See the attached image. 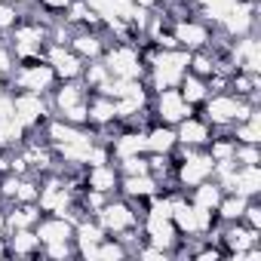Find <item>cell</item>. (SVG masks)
<instances>
[{
	"instance_id": "cell-43",
	"label": "cell",
	"mask_w": 261,
	"mask_h": 261,
	"mask_svg": "<svg viewBox=\"0 0 261 261\" xmlns=\"http://www.w3.org/2000/svg\"><path fill=\"white\" fill-rule=\"evenodd\" d=\"M10 108H13V105H10V101H0V120H4V117H7V114H10Z\"/></svg>"
},
{
	"instance_id": "cell-41",
	"label": "cell",
	"mask_w": 261,
	"mask_h": 261,
	"mask_svg": "<svg viewBox=\"0 0 261 261\" xmlns=\"http://www.w3.org/2000/svg\"><path fill=\"white\" fill-rule=\"evenodd\" d=\"M10 19H13V13H10V10H4V7H0V25H10Z\"/></svg>"
},
{
	"instance_id": "cell-42",
	"label": "cell",
	"mask_w": 261,
	"mask_h": 261,
	"mask_svg": "<svg viewBox=\"0 0 261 261\" xmlns=\"http://www.w3.org/2000/svg\"><path fill=\"white\" fill-rule=\"evenodd\" d=\"M89 77H92V80H95V83H101V80H105V71H101V68H95V71H92V74H89Z\"/></svg>"
},
{
	"instance_id": "cell-36",
	"label": "cell",
	"mask_w": 261,
	"mask_h": 261,
	"mask_svg": "<svg viewBox=\"0 0 261 261\" xmlns=\"http://www.w3.org/2000/svg\"><path fill=\"white\" fill-rule=\"evenodd\" d=\"M80 237H83V243H95V240H98V231H95V228H83Z\"/></svg>"
},
{
	"instance_id": "cell-8",
	"label": "cell",
	"mask_w": 261,
	"mask_h": 261,
	"mask_svg": "<svg viewBox=\"0 0 261 261\" xmlns=\"http://www.w3.org/2000/svg\"><path fill=\"white\" fill-rule=\"evenodd\" d=\"M258 188H261L258 169H246V172L237 178V191H240V194H252V191H258Z\"/></svg>"
},
{
	"instance_id": "cell-14",
	"label": "cell",
	"mask_w": 261,
	"mask_h": 261,
	"mask_svg": "<svg viewBox=\"0 0 261 261\" xmlns=\"http://www.w3.org/2000/svg\"><path fill=\"white\" fill-rule=\"evenodd\" d=\"M53 62H56V68H59L62 74H68V77H71V74H77V59H74V56H65L62 49L53 53Z\"/></svg>"
},
{
	"instance_id": "cell-35",
	"label": "cell",
	"mask_w": 261,
	"mask_h": 261,
	"mask_svg": "<svg viewBox=\"0 0 261 261\" xmlns=\"http://www.w3.org/2000/svg\"><path fill=\"white\" fill-rule=\"evenodd\" d=\"M65 111H68V117H71V120H83V117H86V111L77 108V105H71V108H65Z\"/></svg>"
},
{
	"instance_id": "cell-26",
	"label": "cell",
	"mask_w": 261,
	"mask_h": 261,
	"mask_svg": "<svg viewBox=\"0 0 261 261\" xmlns=\"http://www.w3.org/2000/svg\"><path fill=\"white\" fill-rule=\"evenodd\" d=\"M53 135L62 141V144H68V141H77V138H83V135H77V132H71V129H65V126H56L53 129Z\"/></svg>"
},
{
	"instance_id": "cell-25",
	"label": "cell",
	"mask_w": 261,
	"mask_h": 261,
	"mask_svg": "<svg viewBox=\"0 0 261 261\" xmlns=\"http://www.w3.org/2000/svg\"><path fill=\"white\" fill-rule=\"evenodd\" d=\"M197 200H200V206H215V200H218V191H215V188H200Z\"/></svg>"
},
{
	"instance_id": "cell-17",
	"label": "cell",
	"mask_w": 261,
	"mask_h": 261,
	"mask_svg": "<svg viewBox=\"0 0 261 261\" xmlns=\"http://www.w3.org/2000/svg\"><path fill=\"white\" fill-rule=\"evenodd\" d=\"M246 25H249V7H231V28L246 31Z\"/></svg>"
},
{
	"instance_id": "cell-24",
	"label": "cell",
	"mask_w": 261,
	"mask_h": 261,
	"mask_svg": "<svg viewBox=\"0 0 261 261\" xmlns=\"http://www.w3.org/2000/svg\"><path fill=\"white\" fill-rule=\"evenodd\" d=\"M129 191H132V194H151L154 184L147 181V178H132V181H129Z\"/></svg>"
},
{
	"instance_id": "cell-39",
	"label": "cell",
	"mask_w": 261,
	"mask_h": 261,
	"mask_svg": "<svg viewBox=\"0 0 261 261\" xmlns=\"http://www.w3.org/2000/svg\"><path fill=\"white\" fill-rule=\"evenodd\" d=\"M126 169H129V172H138V175H141V172H144V163H141V160H129V163H126Z\"/></svg>"
},
{
	"instance_id": "cell-9",
	"label": "cell",
	"mask_w": 261,
	"mask_h": 261,
	"mask_svg": "<svg viewBox=\"0 0 261 261\" xmlns=\"http://www.w3.org/2000/svg\"><path fill=\"white\" fill-rule=\"evenodd\" d=\"M22 83H25L28 89H40V86L49 83V71H46V68H34V71L22 74Z\"/></svg>"
},
{
	"instance_id": "cell-1",
	"label": "cell",
	"mask_w": 261,
	"mask_h": 261,
	"mask_svg": "<svg viewBox=\"0 0 261 261\" xmlns=\"http://www.w3.org/2000/svg\"><path fill=\"white\" fill-rule=\"evenodd\" d=\"M181 65H188V59H184V56H166V59L160 62V71H157V80H160V86H172V83L178 80V71H181Z\"/></svg>"
},
{
	"instance_id": "cell-5",
	"label": "cell",
	"mask_w": 261,
	"mask_h": 261,
	"mask_svg": "<svg viewBox=\"0 0 261 261\" xmlns=\"http://www.w3.org/2000/svg\"><path fill=\"white\" fill-rule=\"evenodd\" d=\"M147 225H151V234H154V240L163 246V243H169L172 240V228L166 225V215H151V221H147Z\"/></svg>"
},
{
	"instance_id": "cell-13",
	"label": "cell",
	"mask_w": 261,
	"mask_h": 261,
	"mask_svg": "<svg viewBox=\"0 0 261 261\" xmlns=\"http://www.w3.org/2000/svg\"><path fill=\"white\" fill-rule=\"evenodd\" d=\"M40 237L49 240V243H62L68 237V225H62V221H56V225H43L40 228Z\"/></svg>"
},
{
	"instance_id": "cell-37",
	"label": "cell",
	"mask_w": 261,
	"mask_h": 261,
	"mask_svg": "<svg viewBox=\"0 0 261 261\" xmlns=\"http://www.w3.org/2000/svg\"><path fill=\"white\" fill-rule=\"evenodd\" d=\"M16 194H19L22 200H31V197H34V188H31V184H19V188H16Z\"/></svg>"
},
{
	"instance_id": "cell-6",
	"label": "cell",
	"mask_w": 261,
	"mask_h": 261,
	"mask_svg": "<svg viewBox=\"0 0 261 261\" xmlns=\"http://www.w3.org/2000/svg\"><path fill=\"white\" fill-rule=\"evenodd\" d=\"M160 111H163L166 120H178V117L184 114V105H181V98H178L175 92H166L163 101H160Z\"/></svg>"
},
{
	"instance_id": "cell-16",
	"label": "cell",
	"mask_w": 261,
	"mask_h": 261,
	"mask_svg": "<svg viewBox=\"0 0 261 261\" xmlns=\"http://www.w3.org/2000/svg\"><path fill=\"white\" fill-rule=\"evenodd\" d=\"M178 37L188 46H194V43H200V40H206V34H203V28H197V25H181V31H178Z\"/></svg>"
},
{
	"instance_id": "cell-3",
	"label": "cell",
	"mask_w": 261,
	"mask_h": 261,
	"mask_svg": "<svg viewBox=\"0 0 261 261\" xmlns=\"http://www.w3.org/2000/svg\"><path fill=\"white\" fill-rule=\"evenodd\" d=\"M209 114L215 117V120H228V117H246V108H237V101H228V98H218V101H212V108H209Z\"/></svg>"
},
{
	"instance_id": "cell-10",
	"label": "cell",
	"mask_w": 261,
	"mask_h": 261,
	"mask_svg": "<svg viewBox=\"0 0 261 261\" xmlns=\"http://www.w3.org/2000/svg\"><path fill=\"white\" fill-rule=\"evenodd\" d=\"M169 209L175 212V218H178L181 228H188V231L197 228V209H188V206H181V203H175V206H169Z\"/></svg>"
},
{
	"instance_id": "cell-11",
	"label": "cell",
	"mask_w": 261,
	"mask_h": 261,
	"mask_svg": "<svg viewBox=\"0 0 261 261\" xmlns=\"http://www.w3.org/2000/svg\"><path fill=\"white\" fill-rule=\"evenodd\" d=\"M209 169H212V160H191L184 166V181H200Z\"/></svg>"
},
{
	"instance_id": "cell-23",
	"label": "cell",
	"mask_w": 261,
	"mask_h": 261,
	"mask_svg": "<svg viewBox=\"0 0 261 261\" xmlns=\"http://www.w3.org/2000/svg\"><path fill=\"white\" fill-rule=\"evenodd\" d=\"M181 135L188 138V141H203V135H206V129L200 126V123H184V129H181Z\"/></svg>"
},
{
	"instance_id": "cell-22",
	"label": "cell",
	"mask_w": 261,
	"mask_h": 261,
	"mask_svg": "<svg viewBox=\"0 0 261 261\" xmlns=\"http://www.w3.org/2000/svg\"><path fill=\"white\" fill-rule=\"evenodd\" d=\"M169 141H172V135H169V132H154L151 138H147V147H154V151H166Z\"/></svg>"
},
{
	"instance_id": "cell-46",
	"label": "cell",
	"mask_w": 261,
	"mask_h": 261,
	"mask_svg": "<svg viewBox=\"0 0 261 261\" xmlns=\"http://www.w3.org/2000/svg\"><path fill=\"white\" fill-rule=\"evenodd\" d=\"M49 4H56V7H59V4H65V0H49Z\"/></svg>"
},
{
	"instance_id": "cell-44",
	"label": "cell",
	"mask_w": 261,
	"mask_h": 261,
	"mask_svg": "<svg viewBox=\"0 0 261 261\" xmlns=\"http://www.w3.org/2000/svg\"><path fill=\"white\" fill-rule=\"evenodd\" d=\"M53 255L62 258V255H65V246H62V243H53Z\"/></svg>"
},
{
	"instance_id": "cell-2",
	"label": "cell",
	"mask_w": 261,
	"mask_h": 261,
	"mask_svg": "<svg viewBox=\"0 0 261 261\" xmlns=\"http://www.w3.org/2000/svg\"><path fill=\"white\" fill-rule=\"evenodd\" d=\"M111 68H114L117 74H120V77H135V74H138V65H135V59H132V53H114V56H111Z\"/></svg>"
},
{
	"instance_id": "cell-7",
	"label": "cell",
	"mask_w": 261,
	"mask_h": 261,
	"mask_svg": "<svg viewBox=\"0 0 261 261\" xmlns=\"http://www.w3.org/2000/svg\"><path fill=\"white\" fill-rule=\"evenodd\" d=\"M129 221H132V215H129L123 206H111V209L105 212V225H108V228H126Z\"/></svg>"
},
{
	"instance_id": "cell-47",
	"label": "cell",
	"mask_w": 261,
	"mask_h": 261,
	"mask_svg": "<svg viewBox=\"0 0 261 261\" xmlns=\"http://www.w3.org/2000/svg\"><path fill=\"white\" fill-rule=\"evenodd\" d=\"M141 4H151V0H141Z\"/></svg>"
},
{
	"instance_id": "cell-32",
	"label": "cell",
	"mask_w": 261,
	"mask_h": 261,
	"mask_svg": "<svg viewBox=\"0 0 261 261\" xmlns=\"http://www.w3.org/2000/svg\"><path fill=\"white\" fill-rule=\"evenodd\" d=\"M77 46H80V53H89V56H92V53L98 49V43H95V40H89V37H83V40H77Z\"/></svg>"
},
{
	"instance_id": "cell-21",
	"label": "cell",
	"mask_w": 261,
	"mask_h": 261,
	"mask_svg": "<svg viewBox=\"0 0 261 261\" xmlns=\"http://www.w3.org/2000/svg\"><path fill=\"white\" fill-rule=\"evenodd\" d=\"M138 105H141V92H138V86H135V89H132V92L126 95V101H123V105L117 108V114H129V111H135Z\"/></svg>"
},
{
	"instance_id": "cell-31",
	"label": "cell",
	"mask_w": 261,
	"mask_h": 261,
	"mask_svg": "<svg viewBox=\"0 0 261 261\" xmlns=\"http://www.w3.org/2000/svg\"><path fill=\"white\" fill-rule=\"evenodd\" d=\"M31 246H34V237H28V234H19V237H16V249H19V252H28Z\"/></svg>"
},
{
	"instance_id": "cell-27",
	"label": "cell",
	"mask_w": 261,
	"mask_h": 261,
	"mask_svg": "<svg viewBox=\"0 0 261 261\" xmlns=\"http://www.w3.org/2000/svg\"><path fill=\"white\" fill-rule=\"evenodd\" d=\"M252 240H255V237H252V234H243V231L231 234V246H234V249H246V246H249Z\"/></svg>"
},
{
	"instance_id": "cell-45",
	"label": "cell",
	"mask_w": 261,
	"mask_h": 261,
	"mask_svg": "<svg viewBox=\"0 0 261 261\" xmlns=\"http://www.w3.org/2000/svg\"><path fill=\"white\" fill-rule=\"evenodd\" d=\"M197 71H209V62L206 59H197Z\"/></svg>"
},
{
	"instance_id": "cell-40",
	"label": "cell",
	"mask_w": 261,
	"mask_h": 261,
	"mask_svg": "<svg viewBox=\"0 0 261 261\" xmlns=\"http://www.w3.org/2000/svg\"><path fill=\"white\" fill-rule=\"evenodd\" d=\"M98 255H101V258H120V249H114V246H108V249H101Z\"/></svg>"
},
{
	"instance_id": "cell-18",
	"label": "cell",
	"mask_w": 261,
	"mask_h": 261,
	"mask_svg": "<svg viewBox=\"0 0 261 261\" xmlns=\"http://www.w3.org/2000/svg\"><path fill=\"white\" fill-rule=\"evenodd\" d=\"M144 144H147L144 138H138V135H126V138L120 141V154H123V157H132L135 151H141Z\"/></svg>"
},
{
	"instance_id": "cell-30",
	"label": "cell",
	"mask_w": 261,
	"mask_h": 261,
	"mask_svg": "<svg viewBox=\"0 0 261 261\" xmlns=\"http://www.w3.org/2000/svg\"><path fill=\"white\" fill-rule=\"evenodd\" d=\"M184 95H188V98H200V95H203V86H200L197 80H188V86H184Z\"/></svg>"
},
{
	"instance_id": "cell-28",
	"label": "cell",
	"mask_w": 261,
	"mask_h": 261,
	"mask_svg": "<svg viewBox=\"0 0 261 261\" xmlns=\"http://www.w3.org/2000/svg\"><path fill=\"white\" fill-rule=\"evenodd\" d=\"M31 221H34V212H31V209H25V212L13 215V228H25V225H31Z\"/></svg>"
},
{
	"instance_id": "cell-33",
	"label": "cell",
	"mask_w": 261,
	"mask_h": 261,
	"mask_svg": "<svg viewBox=\"0 0 261 261\" xmlns=\"http://www.w3.org/2000/svg\"><path fill=\"white\" fill-rule=\"evenodd\" d=\"M111 114H114V108H111V105H95V117L98 120H108Z\"/></svg>"
},
{
	"instance_id": "cell-12",
	"label": "cell",
	"mask_w": 261,
	"mask_h": 261,
	"mask_svg": "<svg viewBox=\"0 0 261 261\" xmlns=\"http://www.w3.org/2000/svg\"><path fill=\"white\" fill-rule=\"evenodd\" d=\"M62 151H65V157H71V160H83V157H89V144H86V138H77V141L62 144Z\"/></svg>"
},
{
	"instance_id": "cell-19",
	"label": "cell",
	"mask_w": 261,
	"mask_h": 261,
	"mask_svg": "<svg viewBox=\"0 0 261 261\" xmlns=\"http://www.w3.org/2000/svg\"><path fill=\"white\" fill-rule=\"evenodd\" d=\"M240 53L246 56V65H249L252 71H255V68H261V65H258L261 59H258V43H255V40H249V43H243V49H240Z\"/></svg>"
},
{
	"instance_id": "cell-4",
	"label": "cell",
	"mask_w": 261,
	"mask_h": 261,
	"mask_svg": "<svg viewBox=\"0 0 261 261\" xmlns=\"http://www.w3.org/2000/svg\"><path fill=\"white\" fill-rule=\"evenodd\" d=\"M16 111H19V123H31V120H37V114H40V101L34 95H25V98L16 101Z\"/></svg>"
},
{
	"instance_id": "cell-38",
	"label": "cell",
	"mask_w": 261,
	"mask_h": 261,
	"mask_svg": "<svg viewBox=\"0 0 261 261\" xmlns=\"http://www.w3.org/2000/svg\"><path fill=\"white\" fill-rule=\"evenodd\" d=\"M215 157H218V160H228V157H231V144H218V147H215Z\"/></svg>"
},
{
	"instance_id": "cell-20",
	"label": "cell",
	"mask_w": 261,
	"mask_h": 261,
	"mask_svg": "<svg viewBox=\"0 0 261 261\" xmlns=\"http://www.w3.org/2000/svg\"><path fill=\"white\" fill-rule=\"evenodd\" d=\"M92 184H95L98 191H108L111 184H114V175H111L108 169H95V172H92Z\"/></svg>"
},
{
	"instance_id": "cell-15",
	"label": "cell",
	"mask_w": 261,
	"mask_h": 261,
	"mask_svg": "<svg viewBox=\"0 0 261 261\" xmlns=\"http://www.w3.org/2000/svg\"><path fill=\"white\" fill-rule=\"evenodd\" d=\"M65 203H68V194L59 191V184H53V188L43 194V206H49V209H65Z\"/></svg>"
},
{
	"instance_id": "cell-29",
	"label": "cell",
	"mask_w": 261,
	"mask_h": 261,
	"mask_svg": "<svg viewBox=\"0 0 261 261\" xmlns=\"http://www.w3.org/2000/svg\"><path fill=\"white\" fill-rule=\"evenodd\" d=\"M59 101H62V108H71V105H77V89H74V86H68V89L59 95Z\"/></svg>"
},
{
	"instance_id": "cell-34",
	"label": "cell",
	"mask_w": 261,
	"mask_h": 261,
	"mask_svg": "<svg viewBox=\"0 0 261 261\" xmlns=\"http://www.w3.org/2000/svg\"><path fill=\"white\" fill-rule=\"evenodd\" d=\"M240 212H243V200H231L225 206V215H240Z\"/></svg>"
}]
</instances>
